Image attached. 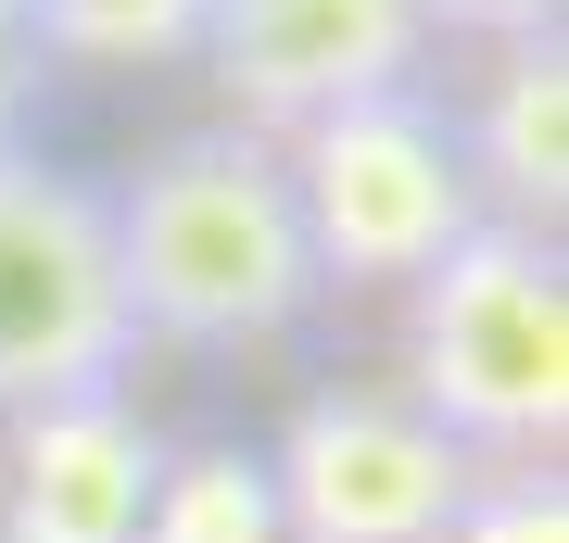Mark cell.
Masks as SVG:
<instances>
[{"instance_id": "1", "label": "cell", "mask_w": 569, "mask_h": 543, "mask_svg": "<svg viewBox=\"0 0 569 543\" xmlns=\"http://www.w3.org/2000/svg\"><path fill=\"white\" fill-rule=\"evenodd\" d=\"M114 215V279L140 354H279L317 316V253L291 215L279 140L253 127H178L102 190Z\"/></svg>"}, {"instance_id": "11", "label": "cell", "mask_w": 569, "mask_h": 543, "mask_svg": "<svg viewBox=\"0 0 569 543\" xmlns=\"http://www.w3.org/2000/svg\"><path fill=\"white\" fill-rule=\"evenodd\" d=\"M443 543H569V481L557 467H481V493L443 519Z\"/></svg>"}, {"instance_id": "9", "label": "cell", "mask_w": 569, "mask_h": 543, "mask_svg": "<svg viewBox=\"0 0 569 543\" xmlns=\"http://www.w3.org/2000/svg\"><path fill=\"white\" fill-rule=\"evenodd\" d=\"M13 39L63 77H152V63H190L203 0H13Z\"/></svg>"}, {"instance_id": "8", "label": "cell", "mask_w": 569, "mask_h": 543, "mask_svg": "<svg viewBox=\"0 0 569 543\" xmlns=\"http://www.w3.org/2000/svg\"><path fill=\"white\" fill-rule=\"evenodd\" d=\"M456 140H468V178H481V215L557 241V215H569V39L557 26L493 51L481 101L456 114Z\"/></svg>"}, {"instance_id": "10", "label": "cell", "mask_w": 569, "mask_h": 543, "mask_svg": "<svg viewBox=\"0 0 569 543\" xmlns=\"http://www.w3.org/2000/svg\"><path fill=\"white\" fill-rule=\"evenodd\" d=\"M140 543H279L266 455H241V443L178 455V443H164V493H152V531H140Z\"/></svg>"}, {"instance_id": "13", "label": "cell", "mask_w": 569, "mask_h": 543, "mask_svg": "<svg viewBox=\"0 0 569 543\" xmlns=\"http://www.w3.org/2000/svg\"><path fill=\"white\" fill-rule=\"evenodd\" d=\"M26 114H39V51L0 26V152H26Z\"/></svg>"}, {"instance_id": "12", "label": "cell", "mask_w": 569, "mask_h": 543, "mask_svg": "<svg viewBox=\"0 0 569 543\" xmlns=\"http://www.w3.org/2000/svg\"><path fill=\"white\" fill-rule=\"evenodd\" d=\"M418 13H430V39H481V51H507V39H545L557 0H418Z\"/></svg>"}, {"instance_id": "3", "label": "cell", "mask_w": 569, "mask_h": 543, "mask_svg": "<svg viewBox=\"0 0 569 543\" xmlns=\"http://www.w3.org/2000/svg\"><path fill=\"white\" fill-rule=\"evenodd\" d=\"M279 178H291V215H305L317 291H406L481 228V178H468L443 89H380V101L291 127Z\"/></svg>"}, {"instance_id": "6", "label": "cell", "mask_w": 569, "mask_h": 543, "mask_svg": "<svg viewBox=\"0 0 569 543\" xmlns=\"http://www.w3.org/2000/svg\"><path fill=\"white\" fill-rule=\"evenodd\" d=\"M430 13L418 0H203L190 77L216 89V127L291 140L380 89H430Z\"/></svg>"}, {"instance_id": "14", "label": "cell", "mask_w": 569, "mask_h": 543, "mask_svg": "<svg viewBox=\"0 0 569 543\" xmlns=\"http://www.w3.org/2000/svg\"><path fill=\"white\" fill-rule=\"evenodd\" d=\"M0 26H13V0H0Z\"/></svg>"}, {"instance_id": "5", "label": "cell", "mask_w": 569, "mask_h": 543, "mask_svg": "<svg viewBox=\"0 0 569 543\" xmlns=\"http://www.w3.org/2000/svg\"><path fill=\"white\" fill-rule=\"evenodd\" d=\"M468 493H481V455L443 443L392 380H329L266 443L279 543H443Z\"/></svg>"}, {"instance_id": "2", "label": "cell", "mask_w": 569, "mask_h": 543, "mask_svg": "<svg viewBox=\"0 0 569 543\" xmlns=\"http://www.w3.org/2000/svg\"><path fill=\"white\" fill-rule=\"evenodd\" d=\"M392 354L406 392L443 443L481 467H557L569 455V253L545 228H468L430 279L392 291Z\"/></svg>"}, {"instance_id": "4", "label": "cell", "mask_w": 569, "mask_h": 543, "mask_svg": "<svg viewBox=\"0 0 569 543\" xmlns=\"http://www.w3.org/2000/svg\"><path fill=\"white\" fill-rule=\"evenodd\" d=\"M127 366H140V329H127L102 178L0 152V418L127 392Z\"/></svg>"}, {"instance_id": "7", "label": "cell", "mask_w": 569, "mask_h": 543, "mask_svg": "<svg viewBox=\"0 0 569 543\" xmlns=\"http://www.w3.org/2000/svg\"><path fill=\"white\" fill-rule=\"evenodd\" d=\"M164 493V430L127 392L0 418V543H140Z\"/></svg>"}]
</instances>
